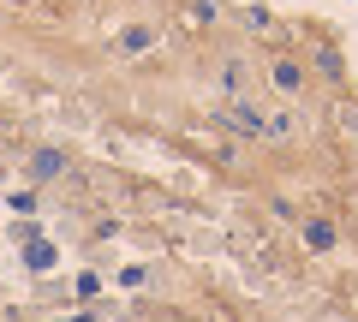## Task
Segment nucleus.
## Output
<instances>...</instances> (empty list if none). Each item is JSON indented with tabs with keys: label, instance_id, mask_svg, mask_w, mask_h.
Wrapping results in <instances>:
<instances>
[{
	"label": "nucleus",
	"instance_id": "1",
	"mask_svg": "<svg viewBox=\"0 0 358 322\" xmlns=\"http://www.w3.org/2000/svg\"><path fill=\"white\" fill-rule=\"evenodd\" d=\"M275 84H281V90H299L305 78H299V66H275Z\"/></svg>",
	"mask_w": 358,
	"mask_h": 322
}]
</instances>
